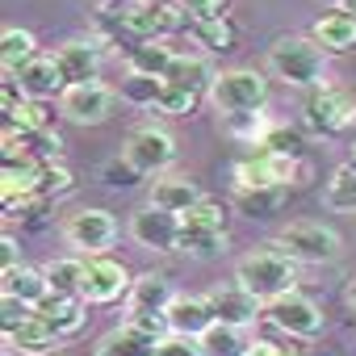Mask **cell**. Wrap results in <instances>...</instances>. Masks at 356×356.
I'll use <instances>...</instances> for the list:
<instances>
[{
  "mask_svg": "<svg viewBox=\"0 0 356 356\" xmlns=\"http://www.w3.org/2000/svg\"><path fill=\"white\" fill-rule=\"evenodd\" d=\"M155 356H206V348H202V339H193V335L172 331V335H163V339L155 343Z\"/></svg>",
  "mask_w": 356,
  "mask_h": 356,
  "instance_id": "40",
  "label": "cell"
},
{
  "mask_svg": "<svg viewBox=\"0 0 356 356\" xmlns=\"http://www.w3.org/2000/svg\"><path fill=\"white\" fill-rule=\"evenodd\" d=\"M0 197H5V214L42 197V163H34V159L5 163V172H0Z\"/></svg>",
  "mask_w": 356,
  "mask_h": 356,
  "instance_id": "14",
  "label": "cell"
},
{
  "mask_svg": "<svg viewBox=\"0 0 356 356\" xmlns=\"http://www.w3.org/2000/svg\"><path fill=\"white\" fill-rule=\"evenodd\" d=\"M172 59H176V51L168 47V38L134 42V47L126 51V67H130L134 76H151V80H163L168 67H172Z\"/></svg>",
  "mask_w": 356,
  "mask_h": 356,
  "instance_id": "21",
  "label": "cell"
},
{
  "mask_svg": "<svg viewBox=\"0 0 356 356\" xmlns=\"http://www.w3.org/2000/svg\"><path fill=\"white\" fill-rule=\"evenodd\" d=\"M168 323H172V331L202 339V335H206V331H210L218 318H214V310H210V298L176 293V298H172V306H168Z\"/></svg>",
  "mask_w": 356,
  "mask_h": 356,
  "instance_id": "19",
  "label": "cell"
},
{
  "mask_svg": "<svg viewBox=\"0 0 356 356\" xmlns=\"http://www.w3.org/2000/svg\"><path fill=\"white\" fill-rule=\"evenodd\" d=\"M323 202H327L331 210H356V159H348V163H339V168L331 172Z\"/></svg>",
  "mask_w": 356,
  "mask_h": 356,
  "instance_id": "32",
  "label": "cell"
},
{
  "mask_svg": "<svg viewBox=\"0 0 356 356\" xmlns=\"http://www.w3.org/2000/svg\"><path fill=\"white\" fill-rule=\"evenodd\" d=\"M248 356H306L302 348H289V343H277V339H252V352Z\"/></svg>",
  "mask_w": 356,
  "mask_h": 356,
  "instance_id": "46",
  "label": "cell"
},
{
  "mask_svg": "<svg viewBox=\"0 0 356 356\" xmlns=\"http://www.w3.org/2000/svg\"><path fill=\"white\" fill-rule=\"evenodd\" d=\"M235 285H243L256 302L268 306V302H277V298H285V293L298 289V260L273 239V243L248 252L235 264Z\"/></svg>",
  "mask_w": 356,
  "mask_h": 356,
  "instance_id": "1",
  "label": "cell"
},
{
  "mask_svg": "<svg viewBox=\"0 0 356 356\" xmlns=\"http://www.w3.org/2000/svg\"><path fill=\"white\" fill-rule=\"evenodd\" d=\"M268 72L289 88H323L327 80V51L306 34H281L268 47Z\"/></svg>",
  "mask_w": 356,
  "mask_h": 356,
  "instance_id": "2",
  "label": "cell"
},
{
  "mask_svg": "<svg viewBox=\"0 0 356 356\" xmlns=\"http://www.w3.org/2000/svg\"><path fill=\"white\" fill-rule=\"evenodd\" d=\"M181 222H202V227H222V231H227V210H222L218 202H210V197H206V202H202V206H193Z\"/></svg>",
  "mask_w": 356,
  "mask_h": 356,
  "instance_id": "43",
  "label": "cell"
},
{
  "mask_svg": "<svg viewBox=\"0 0 356 356\" xmlns=\"http://www.w3.org/2000/svg\"><path fill=\"white\" fill-rule=\"evenodd\" d=\"M138 5H151V0H138Z\"/></svg>",
  "mask_w": 356,
  "mask_h": 356,
  "instance_id": "51",
  "label": "cell"
},
{
  "mask_svg": "<svg viewBox=\"0 0 356 356\" xmlns=\"http://www.w3.org/2000/svg\"><path fill=\"white\" fill-rule=\"evenodd\" d=\"M289 202V189H235V210L248 218H273Z\"/></svg>",
  "mask_w": 356,
  "mask_h": 356,
  "instance_id": "29",
  "label": "cell"
},
{
  "mask_svg": "<svg viewBox=\"0 0 356 356\" xmlns=\"http://www.w3.org/2000/svg\"><path fill=\"white\" fill-rule=\"evenodd\" d=\"M189 30H193L197 47L210 51V55H227V51L239 47V26H235L227 13H222V17H193Z\"/></svg>",
  "mask_w": 356,
  "mask_h": 356,
  "instance_id": "23",
  "label": "cell"
},
{
  "mask_svg": "<svg viewBox=\"0 0 356 356\" xmlns=\"http://www.w3.org/2000/svg\"><path fill=\"white\" fill-rule=\"evenodd\" d=\"M202 348H206V356H248V352H252V339L243 335V327L214 323V327L202 335Z\"/></svg>",
  "mask_w": 356,
  "mask_h": 356,
  "instance_id": "31",
  "label": "cell"
},
{
  "mask_svg": "<svg viewBox=\"0 0 356 356\" xmlns=\"http://www.w3.org/2000/svg\"><path fill=\"white\" fill-rule=\"evenodd\" d=\"M101 181H105L109 189H134V185L143 181V172H138L126 155H118V159H109V163L101 168Z\"/></svg>",
  "mask_w": 356,
  "mask_h": 356,
  "instance_id": "39",
  "label": "cell"
},
{
  "mask_svg": "<svg viewBox=\"0 0 356 356\" xmlns=\"http://www.w3.org/2000/svg\"><path fill=\"white\" fill-rule=\"evenodd\" d=\"M42 356H67V352H59V348H55V352H42Z\"/></svg>",
  "mask_w": 356,
  "mask_h": 356,
  "instance_id": "50",
  "label": "cell"
},
{
  "mask_svg": "<svg viewBox=\"0 0 356 356\" xmlns=\"http://www.w3.org/2000/svg\"><path fill=\"white\" fill-rule=\"evenodd\" d=\"M206 298H210L214 318L227 323V327H252V323L260 318V306H264V302H256L243 285H214Z\"/></svg>",
  "mask_w": 356,
  "mask_h": 356,
  "instance_id": "15",
  "label": "cell"
},
{
  "mask_svg": "<svg viewBox=\"0 0 356 356\" xmlns=\"http://www.w3.org/2000/svg\"><path fill=\"white\" fill-rule=\"evenodd\" d=\"M34 314H38L59 339H67V335L84 331V323H88V302H84L80 293H47V298L34 306Z\"/></svg>",
  "mask_w": 356,
  "mask_h": 356,
  "instance_id": "13",
  "label": "cell"
},
{
  "mask_svg": "<svg viewBox=\"0 0 356 356\" xmlns=\"http://www.w3.org/2000/svg\"><path fill=\"white\" fill-rule=\"evenodd\" d=\"M130 239L147 252H176L181 248V218L147 202L130 214Z\"/></svg>",
  "mask_w": 356,
  "mask_h": 356,
  "instance_id": "11",
  "label": "cell"
},
{
  "mask_svg": "<svg viewBox=\"0 0 356 356\" xmlns=\"http://www.w3.org/2000/svg\"><path fill=\"white\" fill-rule=\"evenodd\" d=\"M210 101L222 118L231 113H256L264 109L268 101V80L256 72V67H231V72H218L214 84H210Z\"/></svg>",
  "mask_w": 356,
  "mask_h": 356,
  "instance_id": "4",
  "label": "cell"
},
{
  "mask_svg": "<svg viewBox=\"0 0 356 356\" xmlns=\"http://www.w3.org/2000/svg\"><path fill=\"white\" fill-rule=\"evenodd\" d=\"M214 76H218V72H210V63H206L202 55H176L172 67H168V76H163V84L193 88V92H210Z\"/></svg>",
  "mask_w": 356,
  "mask_h": 356,
  "instance_id": "28",
  "label": "cell"
},
{
  "mask_svg": "<svg viewBox=\"0 0 356 356\" xmlns=\"http://www.w3.org/2000/svg\"><path fill=\"white\" fill-rule=\"evenodd\" d=\"M9 126H22V130H55V109H51V101L26 97L22 109L9 118Z\"/></svg>",
  "mask_w": 356,
  "mask_h": 356,
  "instance_id": "36",
  "label": "cell"
},
{
  "mask_svg": "<svg viewBox=\"0 0 356 356\" xmlns=\"http://www.w3.org/2000/svg\"><path fill=\"white\" fill-rule=\"evenodd\" d=\"M310 168L293 155H277L268 147H260L256 155L239 159L235 163V189H289V185H302V176Z\"/></svg>",
  "mask_w": 356,
  "mask_h": 356,
  "instance_id": "3",
  "label": "cell"
},
{
  "mask_svg": "<svg viewBox=\"0 0 356 356\" xmlns=\"http://www.w3.org/2000/svg\"><path fill=\"white\" fill-rule=\"evenodd\" d=\"M323 5H331V9H343V5H348V0H323Z\"/></svg>",
  "mask_w": 356,
  "mask_h": 356,
  "instance_id": "49",
  "label": "cell"
},
{
  "mask_svg": "<svg viewBox=\"0 0 356 356\" xmlns=\"http://www.w3.org/2000/svg\"><path fill=\"white\" fill-rule=\"evenodd\" d=\"M113 101L118 92L101 80H88V84H67L63 97H59V113L76 126H101L109 113H113Z\"/></svg>",
  "mask_w": 356,
  "mask_h": 356,
  "instance_id": "8",
  "label": "cell"
},
{
  "mask_svg": "<svg viewBox=\"0 0 356 356\" xmlns=\"http://www.w3.org/2000/svg\"><path fill=\"white\" fill-rule=\"evenodd\" d=\"M356 122V92L343 88H310L306 105H302V130L318 134V138H335Z\"/></svg>",
  "mask_w": 356,
  "mask_h": 356,
  "instance_id": "5",
  "label": "cell"
},
{
  "mask_svg": "<svg viewBox=\"0 0 356 356\" xmlns=\"http://www.w3.org/2000/svg\"><path fill=\"white\" fill-rule=\"evenodd\" d=\"M22 101H26V92H22V84H17V76L5 72V80H0V109H5V118H13V113L22 109Z\"/></svg>",
  "mask_w": 356,
  "mask_h": 356,
  "instance_id": "44",
  "label": "cell"
},
{
  "mask_svg": "<svg viewBox=\"0 0 356 356\" xmlns=\"http://www.w3.org/2000/svg\"><path fill=\"white\" fill-rule=\"evenodd\" d=\"M55 63H59L67 84H88L101 72V47L92 38H72V42H63L55 51Z\"/></svg>",
  "mask_w": 356,
  "mask_h": 356,
  "instance_id": "18",
  "label": "cell"
},
{
  "mask_svg": "<svg viewBox=\"0 0 356 356\" xmlns=\"http://www.w3.org/2000/svg\"><path fill=\"white\" fill-rule=\"evenodd\" d=\"M34 55H38V38H34L30 30H17V26H9L5 34H0V63H5V72H17V67H26Z\"/></svg>",
  "mask_w": 356,
  "mask_h": 356,
  "instance_id": "30",
  "label": "cell"
},
{
  "mask_svg": "<svg viewBox=\"0 0 356 356\" xmlns=\"http://www.w3.org/2000/svg\"><path fill=\"white\" fill-rule=\"evenodd\" d=\"M193 260H214L227 252V231L222 227H202V222H181V248Z\"/></svg>",
  "mask_w": 356,
  "mask_h": 356,
  "instance_id": "27",
  "label": "cell"
},
{
  "mask_svg": "<svg viewBox=\"0 0 356 356\" xmlns=\"http://www.w3.org/2000/svg\"><path fill=\"white\" fill-rule=\"evenodd\" d=\"M323 51H331V55H348V51H356V13H348V9H331L327 17H318L314 22V34H310Z\"/></svg>",
  "mask_w": 356,
  "mask_h": 356,
  "instance_id": "20",
  "label": "cell"
},
{
  "mask_svg": "<svg viewBox=\"0 0 356 356\" xmlns=\"http://www.w3.org/2000/svg\"><path fill=\"white\" fill-rule=\"evenodd\" d=\"M222 126H227V134H235V138H243V143L260 147L277 122H268V113H260V109H256V113H231V118H222Z\"/></svg>",
  "mask_w": 356,
  "mask_h": 356,
  "instance_id": "34",
  "label": "cell"
},
{
  "mask_svg": "<svg viewBox=\"0 0 356 356\" xmlns=\"http://www.w3.org/2000/svg\"><path fill=\"white\" fill-rule=\"evenodd\" d=\"M130 285L134 281H130L122 260H109V256H88L84 260V289H80V298L88 306H109V302L126 298Z\"/></svg>",
  "mask_w": 356,
  "mask_h": 356,
  "instance_id": "10",
  "label": "cell"
},
{
  "mask_svg": "<svg viewBox=\"0 0 356 356\" xmlns=\"http://www.w3.org/2000/svg\"><path fill=\"white\" fill-rule=\"evenodd\" d=\"M159 84H163V80H151V76H134V72H130V80L122 84V97H126V101H138V105H151V109H155Z\"/></svg>",
  "mask_w": 356,
  "mask_h": 356,
  "instance_id": "41",
  "label": "cell"
},
{
  "mask_svg": "<svg viewBox=\"0 0 356 356\" xmlns=\"http://www.w3.org/2000/svg\"><path fill=\"white\" fill-rule=\"evenodd\" d=\"M30 318H34V306H26V302H17V298H5V293H0V327H5V335L17 331V327L30 323Z\"/></svg>",
  "mask_w": 356,
  "mask_h": 356,
  "instance_id": "42",
  "label": "cell"
},
{
  "mask_svg": "<svg viewBox=\"0 0 356 356\" xmlns=\"http://www.w3.org/2000/svg\"><path fill=\"white\" fill-rule=\"evenodd\" d=\"M13 76H17L22 92L34 97V101H55V97H63V88H67V80H63L55 55H34V59H30L26 67H17Z\"/></svg>",
  "mask_w": 356,
  "mask_h": 356,
  "instance_id": "16",
  "label": "cell"
},
{
  "mask_svg": "<svg viewBox=\"0 0 356 356\" xmlns=\"http://www.w3.org/2000/svg\"><path fill=\"white\" fill-rule=\"evenodd\" d=\"M277 243L298 260V264H331V260H339V235L331 231V227H323V222H289L281 235H277Z\"/></svg>",
  "mask_w": 356,
  "mask_h": 356,
  "instance_id": "6",
  "label": "cell"
},
{
  "mask_svg": "<svg viewBox=\"0 0 356 356\" xmlns=\"http://www.w3.org/2000/svg\"><path fill=\"white\" fill-rule=\"evenodd\" d=\"M126 159L143 172V176H159L163 168L176 163V138L163 126H138L126 138Z\"/></svg>",
  "mask_w": 356,
  "mask_h": 356,
  "instance_id": "12",
  "label": "cell"
},
{
  "mask_svg": "<svg viewBox=\"0 0 356 356\" xmlns=\"http://www.w3.org/2000/svg\"><path fill=\"white\" fill-rule=\"evenodd\" d=\"M197 101H202V92H193V88H176V84H159L155 109H159V113H168V118H189V113L197 109Z\"/></svg>",
  "mask_w": 356,
  "mask_h": 356,
  "instance_id": "35",
  "label": "cell"
},
{
  "mask_svg": "<svg viewBox=\"0 0 356 356\" xmlns=\"http://www.w3.org/2000/svg\"><path fill=\"white\" fill-rule=\"evenodd\" d=\"M264 314H268V323L281 331V335H289V339H314L318 331H323V310H318V302H310L306 293H285V298H277V302H268L264 306Z\"/></svg>",
  "mask_w": 356,
  "mask_h": 356,
  "instance_id": "9",
  "label": "cell"
},
{
  "mask_svg": "<svg viewBox=\"0 0 356 356\" xmlns=\"http://www.w3.org/2000/svg\"><path fill=\"white\" fill-rule=\"evenodd\" d=\"M348 306H352V318H356V277L348 281Z\"/></svg>",
  "mask_w": 356,
  "mask_h": 356,
  "instance_id": "48",
  "label": "cell"
},
{
  "mask_svg": "<svg viewBox=\"0 0 356 356\" xmlns=\"http://www.w3.org/2000/svg\"><path fill=\"white\" fill-rule=\"evenodd\" d=\"M63 239L72 248H80L84 256H105V248H113V239H118V218L109 210H92V206L72 210L63 218Z\"/></svg>",
  "mask_w": 356,
  "mask_h": 356,
  "instance_id": "7",
  "label": "cell"
},
{
  "mask_svg": "<svg viewBox=\"0 0 356 356\" xmlns=\"http://www.w3.org/2000/svg\"><path fill=\"white\" fill-rule=\"evenodd\" d=\"M67 193H76V172L63 168L59 159L55 163H42V197L55 202V197H67Z\"/></svg>",
  "mask_w": 356,
  "mask_h": 356,
  "instance_id": "37",
  "label": "cell"
},
{
  "mask_svg": "<svg viewBox=\"0 0 356 356\" xmlns=\"http://www.w3.org/2000/svg\"><path fill=\"white\" fill-rule=\"evenodd\" d=\"M189 17H222V9H227V0H176Z\"/></svg>",
  "mask_w": 356,
  "mask_h": 356,
  "instance_id": "45",
  "label": "cell"
},
{
  "mask_svg": "<svg viewBox=\"0 0 356 356\" xmlns=\"http://www.w3.org/2000/svg\"><path fill=\"white\" fill-rule=\"evenodd\" d=\"M0 293H5V298H17V302H26V306H38V302L51 293V285H47L42 268L34 273V268L17 264V268H0Z\"/></svg>",
  "mask_w": 356,
  "mask_h": 356,
  "instance_id": "22",
  "label": "cell"
},
{
  "mask_svg": "<svg viewBox=\"0 0 356 356\" xmlns=\"http://www.w3.org/2000/svg\"><path fill=\"white\" fill-rule=\"evenodd\" d=\"M202 202H206V193H202V185L193 181V176H159V181L151 185V206H159V210H168L176 218H185Z\"/></svg>",
  "mask_w": 356,
  "mask_h": 356,
  "instance_id": "17",
  "label": "cell"
},
{
  "mask_svg": "<svg viewBox=\"0 0 356 356\" xmlns=\"http://www.w3.org/2000/svg\"><path fill=\"white\" fill-rule=\"evenodd\" d=\"M5 348H9V356H42V352H55L59 348V335L34 314L30 323H22L17 331L5 335Z\"/></svg>",
  "mask_w": 356,
  "mask_h": 356,
  "instance_id": "25",
  "label": "cell"
},
{
  "mask_svg": "<svg viewBox=\"0 0 356 356\" xmlns=\"http://www.w3.org/2000/svg\"><path fill=\"white\" fill-rule=\"evenodd\" d=\"M42 277H47L51 293H80V289H84V260H76V256L51 260V264L42 268Z\"/></svg>",
  "mask_w": 356,
  "mask_h": 356,
  "instance_id": "33",
  "label": "cell"
},
{
  "mask_svg": "<svg viewBox=\"0 0 356 356\" xmlns=\"http://www.w3.org/2000/svg\"><path fill=\"white\" fill-rule=\"evenodd\" d=\"M155 343H159V339H151V335H143L138 327L122 323V327H113L105 339H97L92 356H155Z\"/></svg>",
  "mask_w": 356,
  "mask_h": 356,
  "instance_id": "26",
  "label": "cell"
},
{
  "mask_svg": "<svg viewBox=\"0 0 356 356\" xmlns=\"http://www.w3.org/2000/svg\"><path fill=\"white\" fill-rule=\"evenodd\" d=\"M260 147H268V151H277V155H293V159H302L306 134H302L298 126H273V130H268V138H264Z\"/></svg>",
  "mask_w": 356,
  "mask_h": 356,
  "instance_id": "38",
  "label": "cell"
},
{
  "mask_svg": "<svg viewBox=\"0 0 356 356\" xmlns=\"http://www.w3.org/2000/svg\"><path fill=\"white\" fill-rule=\"evenodd\" d=\"M172 298H176V289L163 273H143V277H134V285L126 293V310H168Z\"/></svg>",
  "mask_w": 356,
  "mask_h": 356,
  "instance_id": "24",
  "label": "cell"
},
{
  "mask_svg": "<svg viewBox=\"0 0 356 356\" xmlns=\"http://www.w3.org/2000/svg\"><path fill=\"white\" fill-rule=\"evenodd\" d=\"M0 252H5V268H17V239L13 235L0 239Z\"/></svg>",
  "mask_w": 356,
  "mask_h": 356,
  "instance_id": "47",
  "label": "cell"
}]
</instances>
